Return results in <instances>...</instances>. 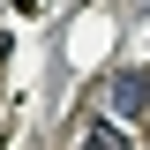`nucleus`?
<instances>
[{
	"instance_id": "nucleus-1",
	"label": "nucleus",
	"mask_w": 150,
	"mask_h": 150,
	"mask_svg": "<svg viewBox=\"0 0 150 150\" xmlns=\"http://www.w3.org/2000/svg\"><path fill=\"white\" fill-rule=\"evenodd\" d=\"M112 112L120 120H150V75H112Z\"/></svg>"
},
{
	"instance_id": "nucleus-2",
	"label": "nucleus",
	"mask_w": 150,
	"mask_h": 150,
	"mask_svg": "<svg viewBox=\"0 0 150 150\" xmlns=\"http://www.w3.org/2000/svg\"><path fill=\"white\" fill-rule=\"evenodd\" d=\"M75 150H128V135L112 128V120H90V128H83V143Z\"/></svg>"
}]
</instances>
